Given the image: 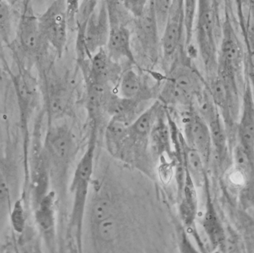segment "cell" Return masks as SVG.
Segmentation results:
<instances>
[{"instance_id":"cell-23","label":"cell","mask_w":254,"mask_h":253,"mask_svg":"<svg viewBox=\"0 0 254 253\" xmlns=\"http://www.w3.org/2000/svg\"><path fill=\"white\" fill-rule=\"evenodd\" d=\"M202 225L212 245L214 247L222 245V243L225 241V231L209 197L207 198Z\"/></svg>"},{"instance_id":"cell-34","label":"cell","mask_w":254,"mask_h":253,"mask_svg":"<svg viewBox=\"0 0 254 253\" xmlns=\"http://www.w3.org/2000/svg\"><path fill=\"white\" fill-rule=\"evenodd\" d=\"M177 231H178V239L180 240L179 245L181 246V252L188 253V252L192 250V249L190 248V244H189V240H188V237H187L183 227H178Z\"/></svg>"},{"instance_id":"cell-24","label":"cell","mask_w":254,"mask_h":253,"mask_svg":"<svg viewBox=\"0 0 254 253\" xmlns=\"http://www.w3.org/2000/svg\"><path fill=\"white\" fill-rule=\"evenodd\" d=\"M198 0H183V15H184V46L188 48L192 36L195 17L197 13Z\"/></svg>"},{"instance_id":"cell-22","label":"cell","mask_w":254,"mask_h":253,"mask_svg":"<svg viewBox=\"0 0 254 253\" xmlns=\"http://www.w3.org/2000/svg\"><path fill=\"white\" fill-rule=\"evenodd\" d=\"M179 214L184 225L192 227L197 213V195L195 187L187 173L186 183L182 195L178 199Z\"/></svg>"},{"instance_id":"cell-29","label":"cell","mask_w":254,"mask_h":253,"mask_svg":"<svg viewBox=\"0 0 254 253\" xmlns=\"http://www.w3.org/2000/svg\"><path fill=\"white\" fill-rule=\"evenodd\" d=\"M11 29V11L6 0H0V40L8 41Z\"/></svg>"},{"instance_id":"cell-32","label":"cell","mask_w":254,"mask_h":253,"mask_svg":"<svg viewBox=\"0 0 254 253\" xmlns=\"http://www.w3.org/2000/svg\"><path fill=\"white\" fill-rule=\"evenodd\" d=\"M99 0H82L77 18V30L82 31L85 23Z\"/></svg>"},{"instance_id":"cell-36","label":"cell","mask_w":254,"mask_h":253,"mask_svg":"<svg viewBox=\"0 0 254 253\" xmlns=\"http://www.w3.org/2000/svg\"><path fill=\"white\" fill-rule=\"evenodd\" d=\"M248 4H249L250 8L251 11H253V14L254 15V0H248Z\"/></svg>"},{"instance_id":"cell-8","label":"cell","mask_w":254,"mask_h":253,"mask_svg":"<svg viewBox=\"0 0 254 253\" xmlns=\"http://www.w3.org/2000/svg\"><path fill=\"white\" fill-rule=\"evenodd\" d=\"M18 44L21 52L28 58L39 60L44 52L47 42L40 29L38 17L34 14L32 5H26L18 23Z\"/></svg>"},{"instance_id":"cell-1","label":"cell","mask_w":254,"mask_h":253,"mask_svg":"<svg viewBox=\"0 0 254 253\" xmlns=\"http://www.w3.org/2000/svg\"><path fill=\"white\" fill-rule=\"evenodd\" d=\"M97 127L98 126L92 124L86 151L75 167L70 186L73 202L67 235L68 240L71 241L74 250H76V252H81L82 250L84 217L91 177L93 174L96 150Z\"/></svg>"},{"instance_id":"cell-28","label":"cell","mask_w":254,"mask_h":253,"mask_svg":"<svg viewBox=\"0 0 254 253\" xmlns=\"http://www.w3.org/2000/svg\"><path fill=\"white\" fill-rule=\"evenodd\" d=\"M210 129L212 136V147L216 150L217 153L222 154L225 151V128L222 124L220 117L215 119L210 124H208Z\"/></svg>"},{"instance_id":"cell-12","label":"cell","mask_w":254,"mask_h":253,"mask_svg":"<svg viewBox=\"0 0 254 253\" xmlns=\"http://www.w3.org/2000/svg\"><path fill=\"white\" fill-rule=\"evenodd\" d=\"M132 31L127 25H111L109 38L106 45L108 55L116 62L127 60L132 66L139 67L132 50Z\"/></svg>"},{"instance_id":"cell-35","label":"cell","mask_w":254,"mask_h":253,"mask_svg":"<svg viewBox=\"0 0 254 253\" xmlns=\"http://www.w3.org/2000/svg\"><path fill=\"white\" fill-rule=\"evenodd\" d=\"M38 1V3L42 4V5H48L52 3L54 0H36Z\"/></svg>"},{"instance_id":"cell-13","label":"cell","mask_w":254,"mask_h":253,"mask_svg":"<svg viewBox=\"0 0 254 253\" xmlns=\"http://www.w3.org/2000/svg\"><path fill=\"white\" fill-rule=\"evenodd\" d=\"M118 88L122 98L141 103L151 99L155 94L154 88L150 87L147 80L131 67L123 71Z\"/></svg>"},{"instance_id":"cell-7","label":"cell","mask_w":254,"mask_h":253,"mask_svg":"<svg viewBox=\"0 0 254 253\" xmlns=\"http://www.w3.org/2000/svg\"><path fill=\"white\" fill-rule=\"evenodd\" d=\"M38 21L44 41L61 58L66 46L68 28L66 0H54L38 17Z\"/></svg>"},{"instance_id":"cell-3","label":"cell","mask_w":254,"mask_h":253,"mask_svg":"<svg viewBox=\"0 0 254 253\" xmlns=\"http://www.w3.org/2000/svg\"><path fill=\"white\" fill-rule=\"evenodd\" d=\"M76 141L66 125L52 126L48 128L42 149L50 178L59 190L67 181L68 170L76 154Z\"/></svg>"},{"instance_id":"cell-21","label":"cell","mask_w":254,"mask_h":253,"mask_svg":"<svg viewBox=\"0 0 254 253\" xmlns=\"http://www.w3.org/2000/svg\"><path fill=\"white\" fill-rule=\"evenodd\" d=\"M182 142L183 156H184V165L187 173L193 183L195 188H202L207 184L205 164L200 154L190 148L184 141V137L181 135Z\"/></svg>"},{"instance_id":"cell-31","label":"cell","mask_w":254,"mask_h":253,"mask_svg":"<svg viewBox=\"0 0 254 253\" xmlns=\"http://www.w3.org/2000/svg\"><path fill=\"white\" fill-rule=\"evenodd\" d=\"M150 0H121L123 8L132 19L142 16Z\"/></svg>"},{"instance_id":"cell-15","label":"cell","mask_w":254,"mask_h":253,"mask_svg":"<svg viewBox=\"0 0 254 253\" xmlns=\"http://www.w3.org/2000/svg\"><path fill=\"white\" fill-rule=\"evenodd\" d=\"M35 221L46 242L53 245L55 237V192L49 191L36 203Z\"/></svg>"},{"instance_id":"cell-30","label":"cell","mask_w":254,"mask_h":253,"mask_svg":"<svg viewBox=\"0 0 254 253\" xmlns=\"http://www.w3.org/2000/svg\"><path fill=\"white\" fill-rule=\"evenodd\" d=\"M161 34L163 33L173 0H152Z\"/></svg>"},{"instance_id":"cell-14","label":"cell","mask_w":254,"mask_h":253,"mask_svg":"<svg viewBox=\"0 0 254 253\" xmlns=\"http://www.w3.org/2000/svg\"><path fill=\"white\" fill-rule=\"evenodd\" d=\"M171 142L172 136L168 114H165L162 106L150 133V148L154 155L158 158L167 155L171 159H174V151L171 148Z\"/></svg>"},{"instance_id":"cell-11","label":"cell","mask_w":254,"mask_h":253,"mask_svg":"<svg viewBox=\"0 0 254 253\" xmlns=\"http://www.w3.org/2000/svg\"><path fill=\"white\" fill-rule=\"evenodd\" d=\"M242 64V49L229 20L223 25V37L220 49L218 51L217 70L239 73ZM216 70V71H217Z\"/></svg>"},{"instance_id":"cell-4","label":"cell","mask_w":254,"mask_h":253,"mask_svg":"<svg viewBox=\"0 0 254 253\" xmlns=\"http://www.w3.org/2000/svg\"><path fill=\"white\" fill-rule=\"evenodd\" d=\"M110 31L111 21L106 0H99L88 17L83 31L77 35L78 64L89 60L98 50L106 47Z\"/></svg>"},{"instance_id":"cell-2","label":"cell","mask_w":254,"mask_h":253,"mask_svg":"<svg viewBox=\"0 0 254 253\" xmlns=\"http://www.w3.org/2000/svg\"><path fill=\"white\" fill-rule=\"evenodd\" d=\"M205 85L189 58L175 57L160 91V100L162 104L181 106L189 111L193 108L195 98Z\"/></svg>"},{"instance_id":"cell-17","label":"cell","mask_w":254,"mask_h":253,"mask_svg":"<svg viewBox=\"0 0 254 253\" xmlns=\"http://www.w3.org/2000/svg\"><path fill=\"white\" fill-rule=\"evenodd\" d=\"M118 201L108 189L103 188L94 197L90 208V227H93L100 223L117 214Z\"/></svg>"},{"instance_id":"cell-9","label":"cell","mask_w":254,"mask_h":253,"mask_svg":"<svg viewBox=\"0 0 254 253\" xmlns=\"http://www.w3.org/2000/svg\"><path fill=\"white\" fill-rule=\"evenodd\" d=\"M78 65L83 71L85 81L109 84L111 86L118 84L123 72L120 63L108 55L105 47L98 50L88 61L86 60Z\"/></svg>"},{"instance_id":"cell-10","label":"cell","mask_w":254,"mask_h":253,"mask_svg":"<svg viewBox=\"0 0 254 253\" xmlns=\"http://www.w3.org/2000/svg\"><path fill=\"white\" fill-rule=\"evenodd\" d=\"M183 137L190 148L200 154L205 165L208 164L212 149L210 129L195 108L188 111L184 117Z\"/></svg>"},{"instance_id":"cell-33","label":"cell","mask_w":254,"mask_h":253,"mask_svg":"<svg viewBox=\"0 0 254 253\" xmlns=\"http://www.w3.org/2000/svg\"><path fill=\"white\" fill-rule=\"evenodd\" d=\"M80 3V0H66L67 18L69 28H77V18Z\"/></svg>"},{"instance_id":"cell-26","label":"cell","mask_w":254,"mask_h":253,"mask_svg":"<svg viewBox=\"0 0 254 253\" xmlns=\"http://www.w3.org/2000/svg\"><path fill=\"white\" fill-rule=\"evenodd\" d=\"M8 217L13 231L17 234H22L26 225V218L24 204L21 199L17 200L12 204Z\"/></svg>"},{"instance_id":"cell-5","label":"cell","mask_w":254,"mask_h":253,"mask_svg":"<svg viewBox=\"0 0 254 253\" xmlns=\"http://www.w3.org/2000/svg\"><path fill=\"white\" fill-rule=\"evenodd\" d=\"M212 0H198L193 34L198 51L209 75L216 72L218 51L215 36V11Z\"/></svg>"},{"instance_id":"cell-16","label":"cell","mask_w":254,"mask_h":253,"mask_svg":"<svg viewBox=\"0 0 254 253\" xmlns=\"http://www.w3.org/2000/svg\"><path fill=\"white\" fill-rule=\"evenodd\" d=\"M240 143L254 158V102L250 87L243 98V111L238 128Z\"/></svg>"},{"instance_id":"cell-20","label":"cell","mask_w":254,"mask_h":253,"mask_svg":"<svg viewBox=\"0 0 254 253\" xmlns=\"http://www.w3.org/2000/svg\"><path fill=\"white\" fill-rule=\"evenodd\" d=\"M130 124L127 119L114 116L105 130V144L111 155L119 158Z\"/></svg>"},{"instance_id":"cell-6","label":"cell","mask_w":254,"mask_h":253,"mask_svg":"<svg viewBox=\"0 0 254 253\" xmlns=\"http://www.w3.org/2000/svg\"><path fill=\"white\" fill-rule=\"evenodd\" d=\"M132 37L138 48L137 51L148 63L155 65L158 62L161 51V34L152 0L143 15L132 19Z\"/></svg>"},{"instance_id":"cell-18","label":"cell","mask_w":254,"mask_h":253,"mask_svg":"<svg viewBox=\"0 0 254 253\" xmlns=\"http://www.w3.org/2000/svg\"><path fill=\"white\" fill-rule=\"evenodd\" d=\"M11 81L13 83L18 104L23 112L25 113L36 97V81L23 67H19L18 71L11 75Z\"/></svg>"},{"instance_id":"cell-19","label":"cell","mask_w":254,"mask_h":253,"mask_svg":"<svg viewBox=\"0 0 254 253\" xmlns=\"http://www.w3.org/2000/svg\"><path fill=\"white\" fill-rule=\"evenodd\" d=\"M122 227L121 220L117 214L91 227V236L96 250H102L112 246L119 239Z\"/></svg>"},{"instance_id":"cell-27","label":"cell","mask_w":254,"mask_h":253,"mask_svg":"<svg viewBox=\"0 0 254 253\" xmlns=\"http://www.w3.org/2000/svg\"><path fill=\"white\" fill-rule=\"evenodd\" d=\"M11 208L8 183L2 171H0V229L9 216Z\"/></svg>"},{"instance_id":"cell-25","label":"cell","mask_w":254,"mask_h":253,"mask_svg":"<svg viewBox=\"0 0 254 253\" xmlns=\"http://www.w3.org/2000/svg\"><path fill=\"white\" fill-rule=\"evenodd\" d=\"M234 161L237 171L246 180H251L254 174V158L238 144L234 151Z\"/></svg>"}]
</instances>
